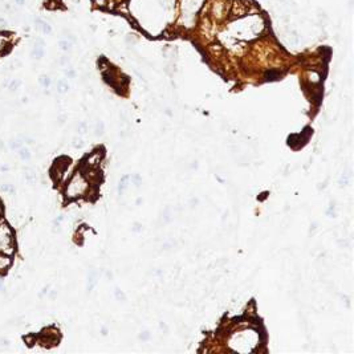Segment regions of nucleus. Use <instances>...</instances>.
Here are the masks:
<instances>
[{"label":"nucleus","instance_id":"9b49d317","mask_svg":"<svg viewBox=\"0 0 354 354\" xmlns=\"http://www.w3.org/2000/svg\"><path fill=\"white\" fill-rule=\"evenodd\" d=\"M73 1H74V3H78V1H80V0H73Z\"/></svg>","mask_w":354,"mask_h":354},{"label":"nucleus","instance_id":"7ed1b4c3","mask_svg":"<svg viewBox=\"0 0 354 354\" xmlns=\"http://www.w3.org/2000/svg\"><path fill=\"white\" fill-rule=\"evenodd\" d=\"M68 90V85H66V82H64V81H60L59 82V92L60 93H64Z\"/></svg>","mask_w":354,"mask_h":354},{"label":"nucleus","instance_id":"f03ea898","mask_svg":"<svg viewBox=\"0 0 354 354\" xmlns=\"http://www.w3.org/2000/svg\"><path fill=\"white\" fill-rule=\"evenodd\" d=\"M8 265H9V260L7 257H0V269L7 268Z\"/></svg>","mask_w":354,"mask_h":354},{"label":"nucleus","instance_id":"20e7f679","mask_svg":"<svg viewBox=\"0 0 354 354\" xmlns=\"http://www.w3.org/2000/svg\"><path fill=\"white\" fill-rule=\"evenodd\" d=\"M19 85H20V81L14 80V81H11V84H9V89L11 90H16L17 88H19Z\"/></svg>","mask_w":354,"mask_h":354},{"label":"nucleus","instance_id":"f257e3e1","mask_svg":"<svg viewBox=\"0 0 354 354\" xmlns=\"http://www.w3.org/2000/svg\"><path fill=\"white\" fill-rule=\"evenodd\" d=\"M43 55H44V52H43V48H41V47H39V45H34L33 51H32V56H33L34 59H41Z\"/></svg>","mask_w":354,"mask_h":354},{"label":"nucleus","instance_id":"9d476101","mask_svg":"<svg viewBox=\"0 0 354 354\" xmlns=\"http://www.w3.org/2000/svg\"><path fill=\"white\" fill-rule=\"evenodd\" d=\"M97 3H98V4H102V3H103V0H97Z\"/></svg>","mask_w":354,"mask_h":354},{"label":"nucleus","instance_id":"39448f33","mask_svg":"<svg viewBox=\"0 0 354 354\" xmlns=\"http://www.w3.org/2000/svg\"><path fill=\"white\" fill-rule=\"evenodd\" d=\"M20 157L23 159H28V158H29V151H28L27 149H21V150H20Z\"/></svg>","mask_w":354,"mask_h":354},{"label":"nucleus","instance_id":"1a4fd4ad","mask_svg":"<svg viewBox=\"0 0 354 354\" xmlns=\"http://www.w3.org/2000/svg\"><path fill=\"white\" fill-rule=\"evenodd\" d=\"M16 3H17V4H24V3H25V0H16Z\"/></svg>","mask_w":354,"mask_h":354},{"label":"nucleus","instance_id":"0eeeda50","mask_svg":"<svg viewBox=\"0 0 354 354\" xmlns=\"http://www.w3.org/2000/svg\"><path fill=\"white\" fill-rule=\"evenodd\" d=\"M40 82H41L44 86H48L49 85V80L47 78V77H41V78H40Z\"/></svg>","mask_w":354,"mask_h":354},{"label":"nucleus","instance_id":"6e6552de","mask_svg":"<svg viewBox=\"0 0 354 354\" xmlns=\"http://www.w3.org/2000/svg\"><path fill=\"white\" fill-rule=\"evenodd\" d=\"M5 24V20H4L3 17H0V25H4Z\"/></svg>","mask_w":354,"mask_h":354},{"label":"nucleus","instance_id":"423d86ee","mask_svg":"<svg viewBox=\"0 0 354 354\" xmlns=\"http://www.w3.org/2000/svg\"><path fill=\"white\" fill-rule=\"evenodd\" d=\"M69 47H70V45H69L68 41H60V48H61V49H64V51H68Z\"/></svg>","mask_w":354,"mask_h":354}]
</instances>
